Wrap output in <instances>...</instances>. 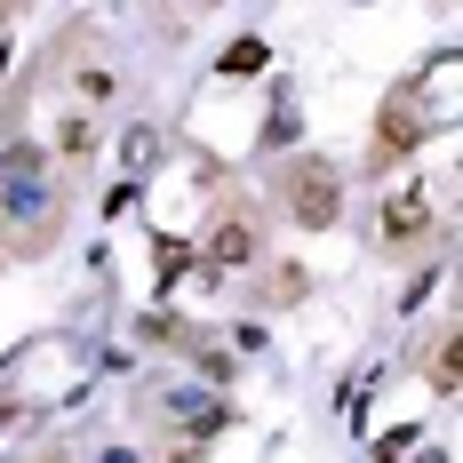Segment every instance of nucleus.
I'll use <instances>...</instances> for the list:
<instances>
[{"label": "nucleus", "instance_id": "1", "mask_svg": "<svg viewBox=\"0 0 463 463\" xmlns=\"http://www.w3.org/2000/svg\"><path fill=\"white\" fill-rule=\"evenodd\" d=\"M288 216L304 232H327L344 216V176H335L327 160H296V168H288Z\"/></svg>", "mask_w": 463, "mask_h": 463}, {"label": "nucleus", "instance_id": "2", "mask_svg": "<svg viewBox=\"0 0 463 463\" xmlns=\"http://www.w3.org/2000/svg\"><path fill=\"white\" fill-rule=\"evenodd\" d=\"M41 176H48V152L41 144H16V152H8V208H41Z\"/></svg>", "mask_w": 463, "mask_h": 463}, {"label": "nucleus", "instance_id": "3", "mask_svg": "<svg viewBox=\"0 0 463 463\" xmlns=\"http://www.w3.org/2000/svg\"><path fill=\"white\" fill-rule=\"evenodd\" d=\"M232 264H256V224L248 216H224L208 232V272H232Z\"/></svg>", "mask_w": 463, "mask_h": 463}, {"label": "nucleus", "instance_id": "4", "mask_svg": "<svg viewBox=\"0 0 463 463\" xmlns=\"http://www.w3.org/2000/svg\"><path fill=\"white\" fill-rule=\"evenodd\" d=\"M423 224H431V208H423V192H416V184L383 200V240H392V248H400V240H416Z\"/></svg>", "mask_w": 463, "mask_h": 463}, {"label": "nucleus", "instance_id": "5", "mask_svg": "<svg viewBox=\"0 0 463 463\" xmlns=\"http://www.w3.org/2000/svg\"><path fill=\"white\" fill-rule=\"evenodd\" d=\"M431 120L416 112V96H392V112H383V152H400V144H416Z\"/></svg>", "mask_w": 463, "mask_h": 463}, {"label": "nucleus", "instance_id": "6", "mask_svg": "<svg viewBox=\"0 0 463 463\" xmlns=\"http://www.w3.org/2000/svg\"><path fill=\"white\" fill-rule=\"evenodd\" d=\"M264 56H272L264 41H232L224 48V72H232V80H248V72H264Z\"/></svg>", "mask_w": 463, "mask_h": 463}, {"label": "nucleus", "instance_id": "7", "mask_svg": "<svg viewBox=\"0 0 463 463\" xmlns=\"http://www.w3.org/2000/svg\"><path fill=\"white\" fill-rule=\"evenodd\" d=\"M144 168H160V137L152 128H128V176H144Z\"/></svg>", "mask_w": 463, "mask_h": 463}, {"label": "nucleus", "instance_id": "8", "mask_svg": "<svg viewBox=\"0 0 463 463\" xmlns=\"http://www.w3.org/2000/svg\"><path fill=\"white\" fill-rule=\"evenodd\" d=\"M89 144H96L89 120H64V137H56V152H64V160H89Z\"/></svg>", "mask_w": 463, "mask_h": 463}, {"label": "nucleus", "instance_id": "9", "mask_svg": "<svg viewBox=\"0 0 463 463\" xmlns=\"http://www.w3.org/2000/svg\"><path fill=\"white\" fill-rule=\"evenodd\" d=\"M423 463H439V456H423Z\"/></svg>", "mask_w": 463, "mask_h": 463}]
</instances>
